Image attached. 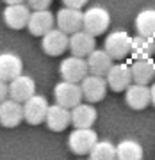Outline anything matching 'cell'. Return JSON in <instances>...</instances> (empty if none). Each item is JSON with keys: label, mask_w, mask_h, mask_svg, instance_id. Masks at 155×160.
Here are the masks:
<instances>
[{"label": "cell", "mask_w": 155, "mask_h": 160, "mask_svg": "<svg viewBox=\"0 0 155 160\" xmlns=\"http://www.w3.org/2000/svg\"><path fill=\"white\" fill-rule=\"evenodd\" d=\"M103 48L112 59H125L132 48V36H128L125 30H114L105 38Z\"/></svg>", "instance_id": "1"}, {"label": "cell", "mask_w": 155, "mask_h": 160, "mask_svg": "<svg viewBox=\"0 0 155 160\" xmlns=\"http://www.w3.org/2000/svg\"><path fill=\"white\" fill-rule=\"evenodd\" d=\"M96 142V132L91 128H75L68 137V146L75 155H89Z\"/></svg>", "instance_id": "2"}, {"label": "cell", "mask_w": 155, "mask_h": 160, "mask_svg": "<svg viewBox=\"0 0 155 160\" xmlns=\"http://www.w3.org/2000/svg\"><path fill=\"white\" fill-rule=\"evenodd\" d=\"M59 73L63 77V80H70V82H82L89 75V66L84 57L79 55H71L66 57L59 66Z\"/></svg>", "instance_id": "3"}, {"label": "cell", "mask_w": 155, "mask_h": 160, "mask_svg": "<svg viewBox=\"0 0 155 160\" xmlns=\"http://www.w3.org/2000/svg\"><path fill=\"white\" fill-rule=\"evenodd\" d=\"M111 25V14L103 7H89L84 12V30L91 32L93 36H102Z\"/></svg>", "instance_id": "4"}, {"label": "cell", "mask_w": 155, "mask_h": 160, "mask_svg": "<svg viewBox=\"0 0 155 160\" xmlns=\"http://www.w3.org/2000/svg\"><path fill=\"white\" fill-rule=\"evenodd\" d=\"M54 96H55V102L68 107V109H73L75 105H79L82 102V87L77 84V82H70V80H63L59 82L57 86L54 87Z\"/></svg>", "instance_id": "5"}, {"label": "cell", "mask_w": 155, "mask_h": 160, "mask_svg": "<svg viewBox=\"0 0 155 160\" xmlns=\"http://www.w3.org/2000/svg\"><path fill=\"white\" fill-rule=\"evenodd\" d=\"M41 48L46 55L50 57H57V55H63L64 52L70 48V36L57 29H52L48 30L45 36H43V41H41Z\"/></svg>", "instance_id": "6"}, {"label": "cell", "mask_w": 155, "mask_h": 160, "mask_svg": "<svg viewBox=\"0 0 155 160\" xmlns=\"http://www.w3.org/2000/svg\"><path fill=\"white\" fill-rule=\"evenodd\" d=\"M55 23L61 30L66 34H73L77 30L84 29V12L77 7H68L64 6L55 16Z\"/></svg>", "instance_id": "7"}, {"label": "cell", "mask_w": 155, "mask_h": 160, "mask_svg": "<svg viewBox=\"0 0 155 160\" xmlns=\"http://www.w3.org/2000/svg\"><path fill=\"white\" fill-rule=\"evenodd\" d=\"M48 102L45 96L34 94L30 96L27 102H23V116L29 125H41L46 119V112H48Z\"/></svg>", "instance_id": "8"}, {"label": "cell", "mask_w": 155, "mask_h": 160, "mask_svg": "<svg viewBox=\"0 0 155 160\" xmlns=\"http://www.w3.org/2000/svg\"><path fill=\"white\" fill-rule=\"evenodd\" d=\"M80 87H82V94L89 103H96L100 100L105 98V92H107V78H103L100 75H93L89 73L86 78L80 82Z\"/></svg>", "instance_id": "9"}, {"label": "cell", "mask_w": 155, "mask_h": 160, "mask_svg": "<svg viewBox=\"0 0 155 160\" xmlns=\"http://www.w3.org/2000/svg\"><path fill=\"white\" fill-rule=\"evenodd\" d=\"M30 20V7L25 4H7L4 9V22L9 29L22 30L29 25Z\"/></svg>", "instance_id": "10"}, {"label": "cell", "mask_w": 155, "mask_h": 160, "mask_svg": "<svg viewBox=\"0 0 155 160\" xmlns=\"http://www.w3.org/2000/svg\"><path fill=\"white\" fill-rule=\"evenodd\" d=\"M125 103L134 110H143L152 103V89L144 84L132 82L125 91Z\"/></svg>", "instance_id": "11"}, {"label": "cell", "mask_w": 155, "mask_h": 160, "mask_svg": "<svg viewBox=\"0 0 155 160\" xmlns=\"http://www.w3.org/2000/svg\"><path fill=\"white\" fill-rule=\"evenodd\" d=\"M25 119L23 116V105L22 102H16V100H4L0 103V125L6 126V128H14L18 126L22 121Z\"/></svg>", "instance_id": "12"}, {"label": "cell", "mask_w": 155, "mask_h": 160, "mask_svg": "<svg viewBox=\"0 0 155 160\" xmlns=\"http://www.w3.org/2000/svg\"><path fill=\"white\" fill-rule=\"evenodd\" d=\"M46 126L52 132H63L71 125V109L64 107L61 103L55 102V105L48 107L46 112Z\"/></svg>", "instance_id": "13"}, {"label": "cell", "mask_w": 155, "mask_h": 160, "mask_svg": "<svg viewBox=\"0 0 155 160\" xmlns=\"http://www.w3.org/2000/svg\"><path fill=\"white\" fill-rule=\"evenodd\" d=\"M107 84L114 92H123L127 91V87L132 84V71L130 66L127 64H112V68L109 69V73L105 75Z\"/></svg>", "instance_id": "14"}, {"label": "cell", "mask_w": 155, "mask_h": 160, "mask_svg": "<svg viewBox=\"0 0 155 160\" xmlns=\"http://www.w3.org/2000/svg\"><path fill=\"white\" fill-rule=\"evenodd\" d=\"M95 38L91 32L80 29L70 34V52L71 55H79V57H87L93 50H95Z\"/></svg>", "instance_id": "15"}, {"label": "cell", "mask_w": 155, "mask_h": 160, "mask_svg": "<svg viewBox=\"0 0 155 160\" xmlns=\"http://www.w3.org/2000/svg\"><path fill=\"white\" fill-rule=\"evenodd\" d=\"M36 94V82L27 75H18L9 82V96L16 102H27Z\"/></svg>", "instance_id": "16"}, {"label": "cell", "mask_w": 155, "mask_h": 160, "mask_svg": "<svg viewBox=\"0 0 155 160\" xmlns=\"http://www.w3.org/2000/svg\"><path fill=\"white\" fill-rule=\"evenodd\" d=\"M54 23H55V16L48 9H38V11L30 12V20L27 29L32 36H41L43 38L48 30L54 29Z\"/></svg>", "instance_id": "17"}, {"label": "cell", "mask_w": 155, "mask_h": 160, "mask_svg": "<svg viewBox=\"0 0 155 160\" xmlns=\"http://www.w3.org/2000/svg\"><path fill=\"white\" fill-rule=\"evenodd\" d=\"M22 69H23V62L16 53H11V52L0 53V78L2 80L11 82L18 75H22Z\"/></svg>", "instance_id": "18"}, {"label": "cell", "mask_w": 155, "mask_h": 160, "mask_svg": "<svg viewBox=\"0 0 155 160\" xmlns=\"http://www.w3.org/2000/svg\"><path fill=\"white\" fill-rule=\"evenodd\" d=\"M96 109L87 103H79L71 109V125L75 128H91L96 121Z\"/></svg>", "instance_id": "19"}, {"label": "cell", "mask_w": 155, "mask_h": 160, "mask_svg": "<svg viewBox=\"0 0 155 160\" xmlns=\"http://www.w3.org/2000/svg\"><path fill=\"white\" fill-rule=\"evenodd\" d=\"M130 71H132V80L136 84L148 86L155 77V62L152 59H134V62L130 64Z\"/></svg>", "instance_id": "20"}, {"label": "cell", "mask_w": 155, "mask_h": 160, "mask_svg": "<svg viewBox=\"0 0 155 160\" xmlns=\"http://www.w3.org/2000/svg\"><path fill=\"white\" fill-rule=\"evenodd\" d=\"M87 66H89V73L93 75H100V77H103V75L109 73V69L112 68V57H111L109 53H107V50L103 48V50H95L87 55Z\"/></svg>", "instance_id": "21"}, {"label": "cell", "mask_w": 155, "mask_h": 160, "mask_svg": "<svg viewBox=\"0 0 155 160\" xmlns=\"http://www.w3.org/2000/svg\"><path fill=\"white\" fill-rule=\"evenodd\" d=\"M155 53V45L152 38L137 34L132 38V48H130V55L132 59H152Z\"/></svg>", "instance_id": "22"}, {"label": "cell", "mask_w": 155, "mask_h": 160, "mask_svg": "<svg viewBox=\"0 0 155 160\" xmlns=\"http://www.w3.org/2000/svg\"><path fill=\"white\" fill-rule=\"evenodd\" d=\"M136 30L137 34L155 39V9H144L136 16Z\"/></svg>", "instance_id": "23"}, {"label": "cell", "mask_w": 155, "mask_h": 160, "mask_svg": "<svg viewBox=\"0 0 155 160\" xmlns=\"http://www.w3.org/2000/svg\"><path fill=\"white\" fill-rule=\"evenodd\" d=\"M116 155L120 160H141L143 158V146L136 141H121L116 146Z\"/></svg>", "instance_id": "24"}, {"label": "cell", "mask_w": 155, "mask_h": 160, "mask_svg": "<svg viewBox=\"0 0 155 160\" xmlns=\"http://www.w3.org/2000/svg\"><path fill=\"white\" fill-rule=\"evenodd\" d=\"M93 160H114L118 158V155H116V146L109 141H98L95 144V148L91 149V153H89Z\"/></svg>", "instance_id": "25"}, {"label": "cell", "mask_w": 155, "mask_h": 160, "mask_svg": "<svg viewBox=\"0 0 155 160\" xmlns=\"http://www.w3.org/2000/svg\"><path fill=\"white\" fill-rule=\"evenodd\" d=\"M27 4H29L30 9H48V6L52 4V0H27Z\"/></svg>", "instance_id": "26"}, {"label": "cell", "mask_w": 155, "mask_h": 160, "mask_svg": "<svg viewBox=\"0 0 155 160\" xmlns=\"http://www.w3.org/2000/svg\"><path fill=\"white\" fill-rule=\"evenodd\" d=\"M7 96H9V82L0 78V103L4 102Z\"/></svg>", "instance_id": "27"}, {"label": "cell", "mask_w": 155, "mask_h": 160, "mask_svg": "<svg viewBox=\"0 0 155 160\" xmlns=\"http://www.w3.org/2000/svg\"><path fill=\"white\" fill-rule=\"evenodd\" d=\"M64 6L68 7H77V9H82V7L87 4V0H63Z\"/></svg>", "instance_id": "28"}, {"label": "cell", "mask_w": 155, "mask_h": 160, "mask_svg": "<svg viewBox=\"0 0 155 160\" xmlns=\"http://www.w3.org/2000/svg\"><path fill=\"white\" fill-rule=\"evenodd\" d=\"M150 89H152V105L155 107V84H153L152 87H150Z\"/></svg>", "instance_id": "29"}, {"label": "cell", "mask_w": 155, "mask_h": 160, "mask_svg": "<svg viewBox=\"0 0 155 160\" xmlns=\"http://www.w3.org/2000/svg\"><path fill=\"white\" fill-rule=\"evenodd\" d=\"M6 4H22V2H25V0H4Z\"/></svg>", "instance_id": "30"}, {"label": "cell", "mask_w": 155, "mask_h": 160, "mask_svg": "<svg viewBox=\"0 0 155 160\" xmlns=\"http://www.w3.org/2000/svg\"><path fill=\"white\" fill-rule=\"evenodd\" d=\"M153 45H155V39H153Z\"/></svg>", "instance_id": "31"}]
</instances>
